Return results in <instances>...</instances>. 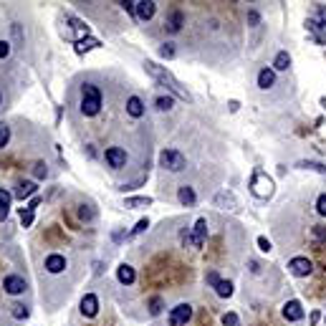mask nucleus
<instances>
[{"mask_svg": "<svg viewBox=\"0 0 326 326\" xmlns=\"http://www.w3.org/2000/svg\"><path fill=\"white\" fill-rule=\"evenodd\" d=\"M96 311H99V298H96L94 293H86V296L81 298V313H84L86 318H91V316H96Z\"/></svg>", "mask_w": 326, "mask_h": 326, "instance_id": "11", "label": "nucleus"}, {"mask_svg": "<svg viewBox=\"0 0 326 326\" xmlns=\"http://www.w3.org/2000/svg\"><path fill=\"white\" fill-rule=\"evenodd\" d=\"M215 205H218L220 210H235V208H238V200H235V195H233L230 190H220V192L215 195Z\"/></svg>", "mask_w": 326, "mask_h": 326, "instance_id": "10", "label": "nucleus"}, {"mask_svg": "<svg viewBox=\"0 0 326 326\" xmlns=\"http://www.w3.org/2000/svg\"><path fill=\"white\" fill-rule=\"evenodd\" d=\"M21 223H23V228H28V225L33 223V210H28V208H26V210L21 213Z\"/></svg>", "mask_w": 326, "mask_h": 326, "instance_id": "35", "label": "nucleus"}, {"mask_svg": "<svg viewBox=\"0 0 326 326\" xmlns=\"http://www.w3.org/2000/svg\"><path fill=\"white\" fill-rule=\"evenodd\" d=\"M8 142H11V126L0 121V147H8Z\"/></svg>", "mask_w": 326, "mask_h": 326, "instance_id": "28", "label": "nucleus"}, {"mask_svg": "<svg viewBox=\"0 0 326 326\" xmlns=\"http://www.w3.org/2000/svg\"><path fill=\"white\" fill-rule=\"evenodd\" d=\"M205 281H208V283H210V286H213V288H215V286H218V283H220V276H218V273H215V271H208V276H205Z\"/></svg>", "mask_w": 326, "mask_h": 326, "instance_id": "39", "label": "nucleus"}, {"mask_svg": "<svg viewBox=\"0 0 326 326\" xmlns=\"http://www.w3.org/2000/svg\"><path fill=\"white\" fill-rule=\"evenodd\" d=\"M223 326H240V318L235 313H225L223 316Z\"/></svg>", "mask_w": 326, "mask_h": 326, "instance_id": "34", "label": "nucleus"}, {"mask_svg": "<svg viewBox=\"0 0 326 326\" xmlns=\"http://www.w3.org/2000/svg\"><path fill=\"white\" fill-rule=\"evenodd\" d=\"M121 8H124L126 13H134V16H137V3H132V0H124Z\"/></svg>", "mask_w": 326, "mask_h": 326, "instance_id": "43", "label": "nucleus"}, {"mask_svg": "<svg viewBox=\"0 0 326 326\" xmlns=\"http://www.w3.org/2000/svg\"><path fill=\"white\" fill-rule=\"evenodd\" d=\"M8 213H11V208H0V223L8 218Z\"/></svg>", "mask_w": 326, "mask_h": 326, "instance_id": "45", "label": "nucleus"}, {"mask_svg": "<svg viewBox=\"0 0 326 326\" xmlns=\"http://www.w3.org/2000/svg\"><path fill=\"white\" fill-rule=\"evenodd\" d=\"M33 175H36L38 180H43V177L48 175V170H46V165H43V162H36V165H33Z\"/></svg>", "mask_w": 326, "mask_h": 326, "instance_id": "32", "label": "nucleus"}, {"mask_svg": "<svg viewBox=\"0 0 326 326\" xmlns=\"http://www.w3.org/2000/svg\"><path fill=\"white\" fill-rule=\"evenodd\" d=\"M273 66H276V71H288V66H291V56H288V51H278V56H276Z\"/></svg>", "mask_w": 326, "mask_h": 326, "instance_id": "21", "label": "nucleus"}, {"mask_svg": "<svg viewBox=\"0 0 326 326\" xmlns=\"http://www.w3.org/2000/svg\"><path fill=\"white\" fill-rule=\"evenodd\" d=\"M99 109H101V91L94 84H84V89H81V114L96 116Z\"/></svg>", "mask_w": 326, "mask_h": 326, "instance_id": "2", "label": "nucleus"}, {"mask_svg": "<svg viewBox=\"0 0 326 326\" xmlns=\"http://www.w3.org/2000/svg\"><path fill=\"white\" fill-rule=\"evenodd\" d=\"M0 101H3V96H0Z\"/></svg>", "mask_w": 326, "mask_h": 326, "instance_id": "47", "label": "nucleus"}, {"mask_svg": "<svg viewBox=\"0 0 326 326\" xmlns=\"http://www.w3.org/2000/svg\"><path fill=\"white\" fill-rule=\"evenodd\" d=\"M104 157H106V165L114 167V170H121V167L126 165V152H124L121 147H109Z\"/></svg>", "mask_w": 326, "mask_h": 326, "instance_id": "6", "label": "nucleus"}, {"mask_svg": "<svg viewBox=\"0 0 326 326\" xmlns=\"http://www.w3.org/2000/svg\"><path fill=\"white\" fill-rule=\"evenodd\" d=\"M288 271L293 273V276H298V278H303V276H308L311 271H313V263L308 260V258H291L288 260Z\"/></svg>", "mask_w": 326, "mask_h": 326, "instance_id": "7", "label": "nucleus"}, {"mask_svg": "<svg viewBox=\"0 0 326 326\" xmlns=\"http://www.w3.org/2000/svg\"><path fill=\"white\" fill-rule=\"evenodd\" d=\"M13 38H16L18 46L23 43V28H21V23H13Z\"/></svg>", "mask_w": 326, "mask_h": 326, "instance_id": "37", "label": "nucleus"}, {"mask_svg": "<svg viewBox=\"0 0 326 326\" xmlns=\"http://www.w3.org/2000/svg\"><path fill=\"white\" fill-rule=\"evenodd\" d=\"M147 228H149V220H147V218H142V220H139V223H137V225L132 228V233H129V238H132V235H139V233H144Z\"/></svg>", "mask_w": 326, "mask_h": 326, "instance_id": "30", "label": "nucleus"}, {"mask_svg": "<svg viewBox=\"0 0 326 326\" xmlns=\"http://www.w3.org/2000/svg\"><path fill=\"white\" fill-rule=\"evenodd\" d=\"M144 69H147V74L157 81V84H162L165 89H170L177 99H182V101H190V94L182 89V84L165 69V66H159V63H154V61H144Z\"/></svg>", "mask_w": 326, "mask_h": 326, "instance_id": "1", "label": "nucleus"}, {"mask_svg": "<svg viewBox=\"0 0 326 326\" xmlns=\"http://www.w3.org/2000/svg\"><path fill=\"white\" fill-rule=\"evenodd\" d=\"M296 167H298V170H313V172H321V175H326V165H323V162H313V159H301Z\"/></svg>", "mask_w": 326, "mask_h": 326, "instance_id": "19", "label": "nucleus"}, {"mask_svg": "<svg viewBox=\"0 0 326 326\" xmlns=\"http://www.w3.org/2000/svg\"><path fill=\"white\" fill-rule=\"evenodd\" d=\"M316 213H318V215H326V195H321V198L316 200Z\"/></svg>", "mask_w": 326, "mask_h": 326, "instance_id": "40", "label": "nucleus"}, {"mask_svg": "<svg viewBox=\"0 0 326 326\" xmlns=\"http://www.w3.org/2000/svg\"><path fill=\"white\" fill-rule=\"evenodd\" d=\"M46 271H48V273H63V271H66V258L58 255V253H51V255L46 258Z\"/></svg>", "mask_w": 326, "mask_h": 326, "instance_id": "12", "label": "nucleus"}, {"mask_svg": "<svg viewBox=\"0 0 326 326\" xmlns=\"http://www.w3.org/2000/svg\"><path fill=\"white\" fill-rule=\"evenodd\" d=\"M177 200H180V203H182L185 208H192L198 198H195V190H192V187L182 185V187H180V192H177Z\"/></svg>", "mask_w": 326, "mask_h": 326, "instance_id": "17", "label": "nucleus"}, {"mask_svg": "<svg viewBox=\"0 0 326 326\" xmlns=\"http://www.w3.org/2000/svg\"><path fill=\"white\" fill-rule=\"evenodd\" d=\"M205 238H208V220H205V218H200V220L195 223V228H192L190 243H192L195 248H203V245H205Z\"/></svg>", "mask_w": 326, "mask_h": 326, "instance_id": "8", "label": "nucleus"}, {"mask_svg": "<svg viewBox=\"0 0 326 326\" xmlns=\"http://www.w3.org/2000/svg\"><path fill=\"white\" fill-rule=\"evenodd\" d=\"M306 28L316 36V41H318V43H323V36H321V23H318V21H308V23H306Z\"/></svg>", "mask_w": 326, "mask_h": 326, "instance_id": "29", "label": "nucleus"}, {"mask_svg": "<svg viewBox=\"0 0 326 326\" xmlns=\"http://www.w3.org/2000/svg\"><path fill=\"white\" fill-rule=\"evenodd\" d=\"M8 53H11V43L8 41H0V58H8Z\"/></svg>", "mask_w": 326, "mask_h": 326, "instance_id": "41", "label": "nucleus"}, {"mask_svg": "<svg viewBox=\"0 0 326 326\" xmlns=\"http://www.w3.org/2000/svg\"><path fill=\"white\" fill-rule=\"evenodd\" d=\"M126 114L134 116V119L144 116V104H142L139 96H129V99H126Z\"/></svg>", "mask_w": 326, "mask_h": 326, "instance_id": "16", "label": "nucleus"}, {"mask_svg": "<svg viewBox=\"0 0 326 326\" xmlns=\"http://www.w3.org/2000/svg\"><path fill=\"white\" fill-rule=\"evenodd\" d=\"M258 248H260L263 253H271V248H273V245H271V240H268V238H263V235H260V238H258Z\"/></svg>", "mask_w": 326, "mask_h": 326, "instance_id": "38", "label": "nucleus"}, {"mask_svg": "<svg viewBox=\"0 0 326 326\" xmlns=\"http://www.w3.org/2000/svg\"><path fill=\"white\" fill-rule=\"evenodd\" d=\"M276 84V74L271 71V69H263L260 74H258V86L260 89H271Z\"/></svg>", "mask_w": 326, "mask_h": 326, "instance_id": "20", "label": "nucleus"}, {"mask_svg": "<svg viewBox=\"0 0 326 326\" xmlns=\"http://www.w3.org/2000/svg\"><path fill=\"white\" fill-rule=\"evenodd\" d=\"M36 182H31V180H26V182H21L18 185V190H16V198L18 200H26V198H31V195H36Z\"/></svg>", "mask_w": 326, "mask_h": 326, "instance_id": "18", "label": "nucleus"}, {"mask_svg": "<svg viewBox=\"0 0 326 326\" xmlns=\"http://www.w3.org/2000/svg\"><path fill=\"white\" fill-rule=\"evenodd\" d=\"M159 165L165 167V170H170V172H182L187 167V159L177 149H162L159 152Z\"/></svg>", "mask_w": 326, "mask_h": 326, "instance_id": "4", "label": "nucleus"}, {"mask_svg": "<svg viewBox=\"0 0 326 326\" xmlns=\"http://www.w3.org/2000/svg\"><path fill=\"white\" fill-rule=\"evenodd\" d=\"M154 11H157V6L152 3V0H142V3H137V18L139 21H152Z\"/></svg>", "mask_w": 326, "mask_h": 326, "instance_id": "15", "label": "nucleus"}, {"mask_svg": "<svg viewBox=\"0 0 326 326\" xmlns=\"http://www.w3.org/2000/svg\"><path fill=\"white\" fill-rule=\"evenodd\" d=\"M273 190H276L273 180H271L263 170H255L253 177H250V192H253L255 198H260V200H268V198L273 195Z\"/></svg>", "mask_w": 326, "mask_h": 326, "instance_id": "3", "label": "nucleus"}, {"mask_svg": "<svg viewBox=\"0 0 326 326\" xmlns=\"http://www.w3.org/2000/svg\"><path fill=\"white\" fill-rule=\"evenodd\" d=\"M283 316H286L288 321H301V318H303L301 303H298V301H286V303H283Z\"/></svg>", "mask_w": 326, "mask_h": 326, "instance_id": "13", "label": "nucleus"}, {"mask_svg": "<svg viewBox=\"0 0 326 326\" xmlns=\"http://www.w3.org/2000/svg\"><path fill=\"white\" fill-rule=\"evenodd\" d=\"M192 318V306L190 303H177L170 313V326H185Z\"/></svg>", "mask_w": 326, "mask_h": 326, "instance_id": "5", "label": "nucleus"}, {"mask_svg": "<svg viewBox=\"0 0 326 326\" xmlns=\"http://www.w3.org/2000/svg\"><path fill=\"white\" fill-rule=\"evenodd\" d=\"M159 311H162V298H152V301H149V313L157 316Z\"/></svg>", "mask_w": 326, "mask_h": 326, "instance_id": "36", "label": "nucleus"}, {"mask_svg": "<svg viewBox=\"0 0 326 326\" xmlns=\"http://www.w3.org/2000/svg\"><path fill=\"white\" fill-rule=\"evenodd\" d=\"M159 56L162 58H172L175 56V43H165V46L159 48Z\"/></svg>", "mask_w": 326, "mask_h": 326, "instance_id": "31", "label": "nucleus"}, {"mask_svg": "<svg viewBox=\"0 0 326 326\" xmlns=\"http://www.w3.org/2000/svg\"><path fill=\"white\" fill-rule=\"evenodd\" d=\"M11 313H13V318H28V306L26 303H13L11 306Z\"/></svg>", "mask_w": 326, "mask_h": 326, "instance_id": "26", "label": "nucleus"}, {"mask_svg": "<svg viewBox=\"0 0 326 326\" xmlns=\"http://www.w3.org/2000/svg\"><path fill=\"white\" fill-rule=\"evenodd\" d=\"M3 288H6V293H11V296H18V293H23L28 286H26V281H23L21 276H6V281H3Z\"/></svg>", "mask_w": 326, "mask_h": 326, "instance_id": "9", "label": "nucleus"}, {"mask_svg": "<svg viewBox=\"0 0 326 326\" xmlns=\"http://www.w3.org/2000/svg\"><path fill=\"white\" fill-rule=\"evenodd\" d=\"M36 208H38V198H33V200L28 203V210H36Z\"/></svg>", "mask_w": 326, "mask_h": 326, "instance_id": "46", "label": "nucleus"}, {"mask_svg": "<svg viewBox=\"0 0 326 326\" xmlns=\"http://www.w3.org/2000/svg\"><path fill=\"white\" fill-rule=\"evenodd\" d=\"M152 205V198H126L124 208H149Z\"/></svg>", "mask_w": 326, "mask_h": 326, "instance_id": "22", "label": "nucleus"}, {"mask_svg": "<svg viewBox=\"0 0 326 326\" xmlns=\"http://www.w3.org/2000/svg\"><path fill=\"white\" fill-rule=\"evenodd\" d=\"M116 278H119L121 286H132L134 278H137V273H134V268H132L129 263H121V266L116 268Z\"/></svg>", "mask_w": 326, "mask_h": 326, "instance_id": "14", "label": "nucleus"}, {"mask_svg": "<svg viewBox=\"0 0 326 326\" xmlns=\"http://www.w3.org/2000/svg\"><path fill=\"white\" fill-rule=\"evenodd\" d=\"M318 23L326 28V6H321V8H318Z\"/></svg>", "mask_w": 326, "mask_h": 326, "instance_id": "44", "label": "nucleus"}, {"mask_svg": "<svg viewBox=\"0 0 326 326\" xmlns=\"http://www.w3.org/2000/svg\"><path fill=\"white\" fill-rule=\"evenodd\" d=\"M11 200H13V195L0 187V208H11Z\"/></svg>", "mask_w": 326, "mask_h": 326, "instance_id": "33", "label": "nucleus"}, {"mask_svg": "<svg viewBox=\"0 0 326 326\" xmlns=\"http://www.w3.org/2000/svg\"><path fill=\"white\" fill-rule=\"evenodd\" d=\"M215 293H218L220 298H228V296H233V283H230V281H220V283L215 286Z\"/></svg>", "mask_w": 326, "mask_h": 326, "instance_id": "24", "label": "nucleus"}, {"mask_svg": "<svg viewBox=\"0 0 326 326\" xmlns=\"http://www.w3.org/2000/svg\"><path fill=\"white\" fill-rule=\"evenodd\" d=\"M313 238H316V240H326V228L316 225V228H313Z\"/></svg>", "mask_w": 326, "mask_h": 326, "instance_id": "42", "label": "nucleus"}, {"mask_svg": "<svg viewBox=\"0 0 326 326\" xmlns=\"http://www.w3.org/2000/svg\"><path fill=\"white\" fill-rule=\"evenodd\" d=\"M96 46H101L96 38H84V41H79V43H76V51H79V53H84V51H91V48H96Z\"/></svg>", "mask_w": 326, "mask_h": 326, "instance_id": "25", "label": "nucleus"}, {"mask_svg": "<svg viewBox=\"0 0 326 326\" xmlns=\"http://www.w3.org/2000/svg\"><path fill=\"white\" fill-rule=\"evenodd\" d=\"M154 104H157V109H159V111H170V109H172V104H175V99H172V96H157V101H154Z\"/></svg>", "mask_w": 326, "mask_h": 326, "instance_id": "27", "label": "nucleus"}, {"mask_svg": "<svg viewBox=\"0 0 326 326\" xmlns=\"http://www.w3.org/2000/svg\"><path fill=\"white\" fill-rule=\"evenodd\" d=\"M182 21H185V18H182V13H180V11H175V13H172V18L167 21V28H170L172 33H177V31L182 28Z\"/></svg>", "mask_w": 326, "mask_h": 326, "instance_id": "23", "label": "nucleus"}]
</instances>
